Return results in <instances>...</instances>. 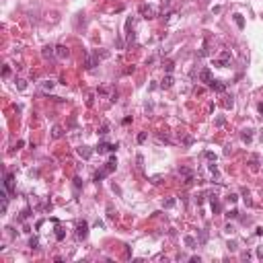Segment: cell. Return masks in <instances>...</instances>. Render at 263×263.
Wrapping results in <instances>:
<instances>
[{
  "label": "cell",
  "mask_w": 263,
  "mask_h": 263,
  "mask_svg": "<svg viewBox=\"0 0 263 263\" xmlns=\"http://www.w3.org/2000/svg\"><path fill=\"white\" fill-rule=\"evenodd\" d=\"M241 138H243V142H247V144H249V142L253 140V134H251V130H245L243 134H241Z\"/></svg>",
  "instance_id": "15"
},
{
  "label": "cell",
  "mask_w": 263,
  "mask_h": 263,
  "mask_svg": "<svg viewBox=\"0 0 263 263\" xmlns=\"http://www.w3.org/2000/svg\"><path fill=\"white\" fill-rule=\"evenodd\" d=\"M173 82H175V78H173L171 74H167V76L163 78V82H160V88H171L173 87Z\"/></svg>",
  "instance_id": "9"
},
{
  "label": "cell",
  "mask_w": 263,
  "mask_h": 263,
  "mask_svg": "<svg viewBox=\"0 0 263 263\" xmlns=\"http://www.w3.org/2000/svg\"><path fill=\"white\" fill-rule=\"evenodd\" d=\"M41 56H43V58H53V56H56V47L45 45L43 49H41Z\"/></svg>",
  "instance_id": "8"
},
{
  "label": "cell",
  "mask_w": 263,
  "mask_h": 263,
  "mask_svg": "<svg viewBox=\"0 0 263 263\" xmlns=\"http://www.w3.org/2000/svg\"><path fill=\"white\" fill-rule=\"evenodd\" d=\"M185 245H187L189 249H195V247H197V241H195L193 236H185Z\"/></svg>",
  "instance_id": "14"
},
{
  "label": "cell",
  "mask_w": 263,
  "mask_h": 263,
  "mask_svg": "<svg viewBox=\"0 0 263 263\" xmlns=\"http://www.w3.org/2000/svg\"><path fill=\"white\" fill-rule=\"evenodd\" d=\"M220 210H222V206L218 204V199H214V202H212V212H214V214H218Z\"/></svg>",
  "instance_id": "19"
},
{
  "label": "cell",
  "mask_w": 263,
  "mask_h": 263,
  "mask_svg": "<svg viewBox=\"0 0 263 263\" xmlns=\"http://www.w3.org/2000/svg\"><path fill=\"white\" fill-rule=\"evenodd\" d=\"M210 88H212V90H218V92H222V90L226 88V85H224V82H220V80H212V82H210Z\"/></svg>",
  "instance_id": "12"
},
{
  "label": "cell",
  "mask_w": 263,
  "mask_h": 263,
  "mask_svg": "<svg viewBox=\"0 0 263 263\" xmlns=\"http://www.w3.org/2000/svg\"><path fill=\"white\" fill-rule=\"evenodd\" d=\"M43 88H49V90H51V88H53V82H51V80H47V82H43Z\"/></svg>",
  "instance_id": "38"
},
{
  "label": "cell",
  "mask_w": 263,
  "mask_h": 263,
  "mask_svg": "<svg viewBox=\"0 0 263 263\" xmlns=\"http://www.w3.org/2000/svg\"><path fill=\"white\" fill-rule=\"evenodd\" d=\"M99 134H101V136H107V134H109V126H107V124H103V126L99 128Z\"/></svg>",
  "instance_id": "25"
},
{
  "label": "cell",
  "mask_w": 263,
  "mask_h": 263,
  "mask_svg": "<svg viewBox=\"0 0 263 263\" xmlns=\"http://www.w3.org/2000/svg\"><path fill=\"white\" fill-rule=\"evenodd\" d=\"M226 216H228V218H236V216H238V212H236V210H232V212H228Z\"/></svg>",
  "instance_id": "37"
},
{
  "label": "cell",
  "mask_w": 263,
  "mask_h": 263,
  "mask_svg": "<svg viewBox=\"0 0 263 263\" xmlns=\"http://www.w3.org/2000/svg\"><path fill=\"white\" fill-rule=\"evenodd\" d=\"M107 218L109 220L115 218V210H113V206H107Z\"/></svg>",
  "instance_id": "24"
},
{
  "label": "cell",
  "mask_w": 263,
  "mask_h": 263,
  "mask_svg": "<svg viewBox=\"0 0 263 263\" xmlns=\"http://www.w3.org/2000/svg\"><path fill=\"white\" fill-rule=\"evenodd\" d=\"M64 236H66L64 230H58V232H56V238H58V241H64Z\"/></svg>",
  "instance_id": "33"
},
{
  "label": "cell",
  "mask_w": 263,
  "mask_h": 263,
  "mask_svg": "<svg viewBox=\"0 0 263 263\" xmlns=\"http://www.w3.org/2000/svg\"><path fill=\"white\" fill-rule=\"evenodd\" d=\"M25 87H27L25 80H23V78H17V88H19V90H25Z\"/></svg>",
  "instance_id": "27"
},
{
  "label": "cell",
  "mask_w": 263,
  "mask_h": 263,
  "mask_svg": "<svg viewBox=\"0 0 263 263\" xmlns=\"http://www.w3.org/2000/svg\"><path fill=\"white\" fill-rule=\"evenodd\" d=\"M115 167H117V160H115V156H111V158H109V163L105 165V173H107V175H109V173H113V171H115Z\"/></svg>",
  "instance_id": "7"
},
{
  "label": "cell",
  "mask_w": 263,
  "mask_h": 263,
  "mask_svg": "<svg viewBox=\"0 0 263 263\" xmlns=\"http://www.w3.org/2000/svg\"><path fill=\"white\" fill-rule=\"evenodd\" d=\"M204 156H206V158H210V160H214V163H216V154H214V152H206V154H204Z\"/></svg>",
  "instance_id": "32"
},
{
  "label": "cell",
  "mask_w": 263,
  "mask_h": 263,
  "mask_svg": "<svg viewBox=\"0 0 263 263\" xmlns=\"http://www.w3.org/2000/svg\"><path fill=\"white\" fill-rule=\"evenodd\" d=\"M56 56H58L60 60H66V58L70 56V49H68L66 45H56Z\"/></svg>",
  "instance_id": "4"
},
{
  "label": "cell",
  "mask_w": 263,
  "mask_h": 263,
  "mask_svg": "<svg viewBox=\"0 0 263 263\" xmlns=\"http://www.w3.org/2000/svg\"><path fill=\"white\" fill-rule=\"evenodd\" d=\"M8 74H10V68L4 66V68H2V76H8Z\"/></svg>",
  "instance_id": "36"
},
{
  "label": "cell",
  "mask_w": 263,
  "mask_h": 263,
  "mask_svg": "<svg viewBox=\"0 0 263 263\" xmlns=\"http://www.w3.org/2000/svg\"><path fill=\"white\" fill-rule=\"evenodd\" d=\"M169 4H171V0H163V8H165V6H169Z\"/></svg>",
  "instance_id": "43"
},
{
  "label": "cell",
  "mask_w": 263,
  "mask_h": 263,
  "mask_svg": "<svg viewBox=\"0 0 263 263\" xmlns=\"http://www.w3.org/2000/svg\"><path fill=\"white\" fill-rule=\"evenodd\" d=\"M234 23L238 25V29H243V27H245V21H243V17H241V14H234Z\"/></svg>",
  "instance_id": "17"
},
{
  "label": "cell",
  "mask_w": 263,
  "mask_h": 263,
  "mask_svg": "<svg viewBox=\"0 0 263 263\" xmlns=\"http://www.w3.org/2000/svg\"><path fill=\"white\" fill-rule=\"evenodd\" d=\"M80 185H82V181H80V179L76 177V179H74V187H80Z\"/></svg>",
  "instance_id": "41"
},
{
  "label": "cell",
  "mask_w": 263,
  "mask_h": 263,
  "mask_svg": "<svg viewBox=\"0 0 263 263\" xmlns=\"http://www.w3.org/2000/svg\"><path fill=\"white\" fill-rule=\"evenodd\" d=\"M202 2H204V4H206V2H208V0H202Z\"/></svg>",
  "instance_id": "45"
},
{
  "label": "cell",
  "mask_w": 263,
  "mask_h": 263,
  "mask_svg": "<svg viewBox=\"0 0 263 263\" xmlns=\"http://www.w3.org/2000/svg\"><path fill=\"white\" fill-rule=\"evenodd\" d=\"M4 189H8V191H12V175H10V173L6 175V181H4Z\"/></svg>",
  "instance_id": "16"
},
{
  "label": "cell",
  "mask_w": 263,
  "mask_h": 263,
  "mask_svg": "<svg viewBox=\"0 0 263 263\" xmlns=\"http://www.w3.org/2000/svg\"><path fill=\"white\" fill-rule=\"evenodd\" d=\"M87 234H88V224L82 220V222L76 224V238L82 241V238H87Z\"/></svg>",
  "instance_id": "1"
},
{
  "label": "cell",
  "mask_w": 263,
  "mask_h": 263,
  "mask_svg": "<svg viewBox=\"0 0 263 263\" xmlns=\"http://www.w3.org/2000/svg\"><path fill=\"white\" fill-rule=\"evenodd\" d=\"M165 70H167V74H171V72L175 70V64H173V62H167V64H165Z\"/></svg>",
  "instance_id": "26"
},
{
  "label": "cell",
  "mask_w": 263,
  "mask_h": 263,
  "mask_svg": "<svg viewBox=\"0 0 263 263\" xmlns=\"http://www.w3.org/2000/svg\"><path fill=\"white\" fill-rule=\"evenodd\" d=\"M226 247H228V251H232V253H234V251L238 249V245H236V241H228V245H226Z\"/></svg>",
  "instance_id": "23"
},
{
  "label": "cell",
  "mask_w": 263,
  "mask_h": 263,
  "mask_svg": "<svg viewBox=\"0 0 263 263\" xmlns=\"http://www.w3.org/2000/svg\"><path fill=\"white\" fill-rule=\"evenodd\" d=\"M249 165H251V171H259V156L253 154V156L249 158Z\"/></svg>",
  "instance_id": "13"
},
{
  "label": "cell",
  "mask_w": 263,
  "mask_h": 263,
  "mask_svg": "<svg viewBox=\"0 0 263 263\" xmlns=\"http://www.w3.org/2000/svg\"><path fill=\"white\" fill-rule=\"evenodd\" d=\"M199 80H202V82H208V85L212 82V72H210V68H204V70L199 72Z\"/></svg>",
  "instance_id": "5"
},
{
  "label": "cell",
  "mask_w": 263,
  "mask_h": 263,
  "mask_svg": "<svg viewBox=\"0 0 263 263\" xmlns=\"http://www.w3.org/2000/svg\"><path fill=\"white\" fill-rule=\"evenodd\" d=\"M62 136H64L62 126H53V128H51V138H53V140H58V138H62Z\"/></svg>",
  "instance_id": "11"
},
{
  "label": "cell",
  "mask_w": 263,
  "mask_h": 263,
  "mask_svg": "<svg viewBox=\"0 0 263 263\" xmlns=\"http://www.w3.org/2000/svg\"><path fill=\"white\" fill-rule=\"evenodd\" d=\"M146 138H148V134H146V132L138 134V142H140V144H142V142H146Z\"/></svg>",
  "instance_id": "29"
},
{
  "label": "cell",
  "mask_w": 263,
  "mask_h": 263,
  "mask_svg": "<svg viewBox=\"0 0 263 263\" xmlns=\"http://www.w3.org/2000/svg\"><path fill=\"white\" fill-rule=\"evenodd\" d=\"M257 257H259V259H263V249H257Z\"/></svg>",
  "instance_id": "42"
},
{
  "label": "cell",
  "mask_w": 263,
  "mask_h": 263,
  "mask_svg": "<svg viewBox=\"0 0 263 263\" xmlns=\"http://www.w3.org/2000/svg\"><path fill=\"white\" fill-rule=\"evenodd\" d=\"M29 214H31V210H29V208H25V210H23V214H21V220H25Z\"/></svg>",
  "instance_id": "34"
},
{
  "label": "cell",
  "mask_w": 263,
  "mask_h": 263,
  "mask_svg": "<svg viewBox=\"0 0 263 263\" xmlns=\"http://www.w3.org/2000/svg\"><path fill=\"white\" fill-rule=\"evenodd\" d=\"M76 152H78V156H82V158H90V154H92V150H90L88 146H80Z\"/></svg>",
  "instance_id": "10"
},
{
  "label": "cell",
  "mask_w": 263,
  "mask_h": 263,
  "mask_svg": "<svg viewBox=\"0 0 263 263\" xmlns=\"http://www.w3.org/2000/svg\"><path fill=\"white\" fill-rule=\"evenodd\" d=\"M97 64H99V58H97V56H88L87 62H85V68H87V70H92Z\"/></svg>",
  "instance_id": "6"
},
{
  "label": "cell",
  "mask_w": 263,
  "mask_h": 263,
  "mask_svg": "<svg viewBox=\"0 0 263 263\" xmlns=\"http://www.w3.org/2000/svg\"><path fill=\"white\" fill-rule=\"evenodd\" d=\"M150 181H152L154 185H158V183H163V177H160V175H154L152 179H150Z\"/></svg>",
  "instance_id": "30"
},
{
  "label": "cell",
  "mask_w": 263,
  "mask_h": 263,
  "mask_svg": "<svg viewBox=\"0 0 263 263\" xmlns=\"http://www.w3.org/2000/svg\"><path fill=\"white\" fill-rule=\"evenodd\" d=\"M37 245H39V238H37V236H31V241H29V247H31V249H37Z\"/></svg>",
  "instance_id": "22"
},
{
  "label": "cell",
  "mask_w": 263,
  "mask_h": 263,
  "mask_svg": "<svg viewBox=\"0 0 263 263\" xmlns=\"http://www.w3.org/2000/svg\"><path fill=\"white\" fill-rule=\"evenodd\" d=\"M140 14H142L144 19H152V17H154V8H152L150 4H140Z\"/></svg>",
  "instance_id": "3"
},
{
  "label": "cell",
  "mask_w": 263,
  "mask_h": 263,
  "mask_svg": "<svg viewBox=\"0 0 263 263\" xmlns=\"http://www.w3.org/2000/svg\"><path fill=\"white\" fill-rule=\"evenodd\" d=\"M228 62H230V51H228V49H222V51H220V58L216 60V66H218V68H224Z\"/></svg>",
  "instance_id": "2"
},
{
  "label": "cell",
  "mask_w": 263,
  "mask_h": 263,
  "mask_svg": "<svg viewBox=\"0 0 263 263\" xmlns=\"http://www.w3.org/2000/svg\"><path fill=\"white\" fill-rule=\"evenodd\" d=\"M257 109H259V113L263 115V103H259V107H257Z\"/></svg>",
  "instance_id": "44"
},
{
  "label": "cell",
  "mask_w": 263,
  "mask_h": 263,
  "mask_svg": "<svg viewBox=\"0 0 263 263\" xmlns=\"http://www.w3.org/2000/svg\"><path fill=\"white\" fill-rule=\"evenodd\" d=\"M117 97H119V95H117V90H113V92H111V101H117Z\"/></svg>",
  "instance_id": "39"
},
{
  "label": "cell",
  "mask_w": 263,
  "mask_h": 263,
  "mask_svg": "<svg viewBox=\"0 0 263 263\" xmlns=\"http://www.w3.org/2000/svg\"><path fill=\"white\" fill-rule=\"evenodd\" d=\"M226 199H228V202H230V204H234V202H236V199H238V195H236V193H230V195H228V197H226Z\"/></svg>",
  "instance_id": "31"
},
{
  "label": "cell",
  "mask_w": 263,
  "mask_h": 263,
  "mask_svg": "<svg viewBox=\"0 0 263 263\" xmlns=\"http://www.w3.org/2000/svg\"><path fill=\"white\" fill-rule=\"evenodd\" d=\"M206 241H208V232L206 230H199V243L206 245Z\"/></svg>",
  "instance_id": "21"
},
{
  "label": "cell",
  "mask_w": 263,
  "mask_h": 263,
  "mask_svg": "<svg viewBox=\"0 0 263 263\" xmlns=\"http://www.w3.org/2000/svg\"><path fill=\"white\" fill-rule=\"evenodd\" d=\"M175 204H177L175 197H169V199H165V204H163V206H165V208H173Z\"/></svg>",
  "instance_id": "18"
},
{
  "label": "cell",
  "mask_w": 263,
  "mask_h": 263,
  "mask_svg": "<svg viewBox=\"0 0 263 263\" xmlns=\"http://www.w3.org/2000/svg\"><path fill=\"white\" fill-rule=\"evenodd\" d=\"M183 144H185V146H191V144H193V138H191V136H183Z\"/></svg>",
  "instance_id": "28"
},
{
  "label": "cell",
  "mask_w": 263,
  "mask_h": 263,
  "mask_svg": "<svg viewBox=\"0 0 263 263\" xmlns=\"http://www.w3.org/2000/svg\"><path fill=\"white\" fill-rule=\"evenodd\" d=\"M107 175V173H105V169H103V171H99V173H95V177H92V181H97V183H99V181H101V179H103V177Z\"/></svg>",
  "instance_id": "20"
},
{
  "label": "cell",
  "mask_w": 263,
  "mask_h": 263,
  "mask_svg": "<svg viewBox=\"0 0 263 263\" xmlns=\"http://www.w3.org/2000/svg\"><path fill=\"white\" fill-rule=\"evenodd\" d=\"M224 121H226V119H224L222 115H220V117H216V126H224Z\"/></svg>",
  "instance_id": "35"
},
{
  "label": "cell",
  "mask_w": 263,
  "mask_h": 263,
  "mask_svg": "<svg viewBox=\"0 0 263 263\" xmlns=\"http://www.w3.org/2000/svg\"><path fill=\"white\" fill-rule=\"evenodd\" d=\"M136 160H138V167H140V169H142V163H144V158H142V156H140V154H138V158H136Z\"/></svg>",
  "instance_id": "40"
}]
</instances>
